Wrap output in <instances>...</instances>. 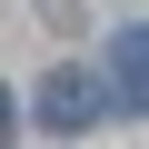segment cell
Instances as JSON below:
<instances>
[{"mask_svg": "<svg viewBox=\"0 0 149 149\" xmlns=\"http://www.w3.org/2000/svg\"><path fill=\"white\" fill-rule=\"evenodd\" d=\"M109 90H119V109H149V30L109 40Z\"/></svg>", "mask_w": 149, "mask_h": 149, "instance_id": "7a4b0ae2", "label": "cell"}, {"mask_svg": "<svg viewBox=\"0 0 149 149\" xmlns=\"http://www.w3.org/2000/svg\"><path fill=\"white\" fill-rule=\"evenodd\" d=\"M109 100H119V90L100 80V70H40V90H30L40 129H60V139H70V129H90V119H100Z\"/></svg>", "mask_w": 149, "mask_h": 149, "instance_id": "6da1fadb", "label": "cell"}]
</instances>
